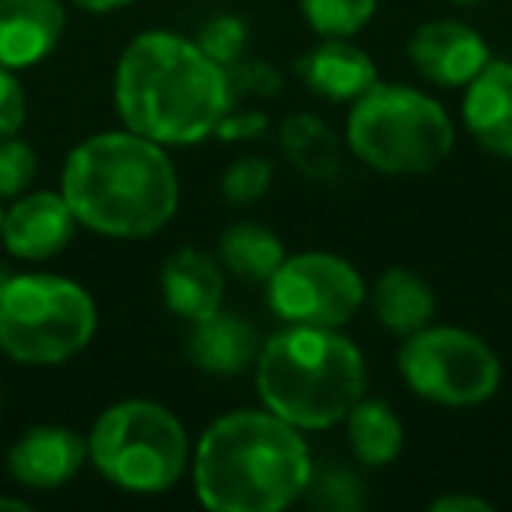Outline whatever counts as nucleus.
I'll return each mask as SVG.
<instances>
[{
    "instance_id": "423d86ee",
    "label": "nucleus",
    "mask_w": 512,
    "mask_h": 512,
    "mask_svg": "<svg viewBox=\"0 0 512 512\" xmlns=\"http://www.w3.org/2000/svg\"><path fill=\"white\" fill-rule=\"evenodd\" d=\"M95 302L57 274L0 278V351L25 365H57L95 337Z\"/></svg>"
},
{
    "instance_id": "cd10ccee",
    "label": "nucleus",
    "mask_w": 512,
    "mask_h": 512,
    "mask_svg": "<svg viewBox=\"0 0 512 512\" xmlns=\"http://www.w3.org/2000/svg\"><path fill=\"white\" fill-rule=\"evenodd\" d=\"M267 130V116L264 113H239V116H228L218 123L214 134L218 137H228V141H242V137H256Z\"/></svg>"
},
{
    "instance_id": "39448f33",
    "label": "nucleus",
    "mask_w": 512,
    "mask_h": 512,
    "mask_svg": "<svg viewBox=\"0 0 512 512\" xmlns=\"http://www.w3.org/2000/svg\"><path fill=\"white\" fill-rule=\"evenodd\" d=\"M446 109L407 85H376L355 99L348 144L365 165L386 176H418L442 165L453 151Z\"/></svg>"
},
{
    "instance_id": "f8f14e48",
    "label": "nucleus",
    "mask_w": 512,
    "mask_h": 512,
    "mask_svg": "<svg viewBox=\"0 0 512 512\" xmlns=\"http://www.w3.org/2000/svg\"><path fill=\"white\" fill-rule=\"evenodd\" d=\"M85 460H88V442L64 425L29 428L8 453V467L15 474V481L39 491L67 484L85 467Z\"/></svg>"
},
{
    "instance_id": "0eeeda50",
    "label": "nucleus",
    "mask_w": 512,
    "mask_h": 512,
    "mask_svg": "<svg viewBox=\"0 0 512 512\" xmlns=\"http://www.w3.org/2000/svg\"><path fill=\"white\" fill-rule=\"evenodd\" d=\"M88 456L106 481L134 495L176 488L190 460V442L172 411L155 400H123L92 428Z\"/></svg>"
},
{
    "instance_id": "f3484780",
    "label": "nucleus",
    "mask_w": 512,
    "mask_h": 512,
    "mask_svg": "<svg viewBox=\"0 0 512 512\" xmlns=\"http://www.w3.org/2000/svg\"><path fill=\"white\" fill-rule=\"evenodd\" d=\"M260 355V334L239 313H211L193 323L190 362L211 376H235L246 372Z\"/></svg>"
},
{
    "instance_id": "b1692460",
    "label": "nucleus",
    "mask_w": 512,
    "mask_h": 512,
    "mask_svg": "<svg viewBox=\"0 0 512 512\" xmlns=\"http://www.w3.org/2000/svg\"><path fill=\"white\" fill-rule=\"evenodd\" d=\"M36 151L15 134L0 137V197H18L36 179Z\"/></svg>"
},
{
    "instance_id": "5701e85b",
    "label": "nucleus",
    "mask_w": 512,
    "mask_h": 512,
    "mask_svg": "<svg viewBox=\"0 0 512 512\" xmlns=\"http://www.w3.org/2000/svg\"><path fill=\"white\" fill-rule=\"evenodd\" d=\"M274 179V165L264 155H246L232 162L221 176V193L232 204H253L256 197H264L267 186Z\"/></svg>"
},
{
    "instance_id": "393cba45",
    "label": "nucleus",
    "mask_w": 512,
    "mask_h": 512,
    "mask_svg": "<svg viewBox=\"0 0 512 512\" xmlns=\"http://www.w3.org/2000/svg\"><path fill=\"white\" fill-rule=\"evenodd\" d=\"M242 43H246V25L232 15H221V18H214V22H207L204 32H200V39H197L200 50H204L211 60H218L221 67H228V64L239 60Z\"/></svg>"
},
{
    "instance_id": "1a4fd4ad",
    "label": "nucleus",
    "mask_w": 512,
    "mask_h": 512,
    "mask_svg": "<svg viewBox=\"0 0 512 512\" xmlns=\"http://www.w3.org/2000/svg\"><path fill=\"white\" fill-rule=\"evenodd\" d=\"M267 302L285 323L344 327L365 302V281L334 253L285 256L267 281Z\"/></svg>"
},
{
    "instance_id": "7ed1b4c3",
    "label": "nucleus",
    "mask_w": 512,
    "mask_h": 512,
    "mask_svg": "<svg viewBox=\"0 0 512 512\" xmlns=\"http://www.w3.org/2000/svg\"><path fill=\"white\" fill-rule=\"evenodd\" d=\"M64 197L78 225L109 239H144L176 214L179 179L151 137L95 134L67 158Z\"/></svg>"
},
{
    "instance_id": "7c9ffc66",
    "label": "nucleus",
    "mask_w": 512,
    "mask_h": 512,
    "mask_svg": "<svg viewBox=\"0 0 512 512\" xmlns=\"http://www.w3.org/2000/svg\"><path fill=\"white\" fill-rule=\"evenodd\" d=\"M29 505L18 502V498H0V512H25Z\"/></svg>"
},
{
    "instance_id": "6e6552de",
    "label": "nucleus",
    "mask_w": 512,
    "mask_h": 512,
    "mask_svg": "<svg viewBox=\"0 0 512 512\" xmlns=\"http://www.w3.org/2000/svg\"><path fill=\"white\" fill-rule=\"evenodd\" d=\"M397 365L418 397L442 407H477L495 397L502 383L495 351L460 327H421L407 334Z\"/></svg>"
},
{
    "instance_id": "412c9836",
    "label": "nucleus",
    "mask_w": 512,
    "mask_h": 512,
    "mask_svg": "<svg viewBox=\"0 0 512 512\" xmlns=\"http://www.w3.org/2000/svg\"><path fill=\"white\" fill-rule=\"evenodd\" d=\"M281 148L295 162V169H302L313 179H327L341 165V151H337L334 130L323 120L309 113H295L281 127Z\"/></svg>"
},
{
    "instance_id": "dca6fc26",
    "label": "nucleus",
    "mask_w": 512,
    "mask_h": 512,
    "mask_svg": "<svg viewBox=\"0 0 512 512\" xmlns=\"http://www.w3.org/2000/svg\"><path fill=\"white\" fill-rule=\"evenodd\" d=\"M162 299L183 320L197 323L221 309L225 299V278L214 256L200 249H176L162 267Z\"/></svg>"
},
{
    "instance_id": "a211bd4d",
    "label": "nucleus",
    "mask_w": 512,
    "mask_h": 512,
    "mask_svg": "<svg viewBox=\"0 0 512 512\" xmlns=\"http://www.w3.org/2000/svg\"><path fill=\"white\" fill-rule=\"evenodd\" d=\"M372 313L379 316L386 330L407 337L414 330L428 327L435 313V295L425 278L404 271V267H393L372 285Z\"/></svg>"
},
{
    "instance_id": "f03ea898",
    "label": "nucleus",
    "mask_w": 512,
    "mask_h": 512,
    "mask_svg": "<svg viewBox=\"0 0 512 512\" xmlns=\"http://www.w3.org/2000/svg\"><path fill=\"white\" fill-rule=\"evenodd\" d=\"M309 481L306 439L274 411L225 414L193 453L197 498L214 512H278L299 502Z\"/></svg>"
},
{
    "instance_id": "9b49d317",
    "label": "nucleus",
    "mask_w": 512,
    "mask_h": 512,
    "mask_svg": "<svg viewBox=\"0 0 512 512\" xmlns=\"http://www.w3.org/2000/svg\"><path fill=\"white\" fill-rule=\"evenodd\" d=\"M74 228H78V218H74L64 193L43 190L11 204V211L4 214L0 242L22 260H50L60 249H67V242L74 239Z\"/></svg>"
},
{
    "instance_id": "4be33fe9",
    "label": "nucleus",
    "mask_w": 512,
    "mask_h": 512,
    "mask_svg": "<svg viewBox=\"0 0 512 512\" xmlns=\"http://www.w3.org/2000/svg\"><path fill=\"white\" fill-rule=\"evenodd\" d=\"M302 15L320 36H355L376 15V0H302Z\"/></svg>"
},
{
    "instance_id": "aec40b11",
    "label": "nucleus",
    "mask_w": 512,
    "mask_h": 512,
    "mask_svg": "<svg viewBox=\"0 0 512 512\" xmlns=\"http://www.w3.org/2000/svg\"><path fill=\"white\" fill-rule=\"evenodd\" d=\"M218 260L242 281H271V274L285 260V246L267 225L242 221V225L225 228L218 242Z\"/></svg>"
},
{
    "instance_id": "9d476101",
    "label": "nucleus",
    "mask_w": 512,
    "mask_h": 512,
    "mask_svg": "<svg viewBox=\"0 0 512 512\" xmlns=\"http://www.w3.org/2000/svg\"><path fill=\"white\" fill-rule=\"evenodd\" d=\"M407 57L421 78L442 88L470 85L488 67V43L463 22H428L407 43Z\"/></svg>"
},
{
    "instance_id": "473e14b6",
    "label": "nucleus",
    "mask_w": 512,
    "mask_h": 512,
    "mask_svg": "<svg viewBox=\"0 0 512 512\" xmlns=\"http://www.w3.org/2000/svg\"><path fill=\"white\" fill-rule=\"evenodd\" d=\"M0 228H4V211H0Z\"/></svg>"
},
{
    "instance_id": "c85d7f7f",
    "label": "nucleus",
    "mask_w": 512,
    "mask_h": 512,
    "mask_svg": "<svg viewBox=\"0 0 512 512\" xmlns=\"http://www.w3.org/2000/svg\"><path fill=\"white\" fill-rule=\"evenodd\" d=\"M491 502L477 495H446V498H435L432 512H488Z\"/></svg>"
},
{
    "instance_id": "2eb2a0df",
    "label": "nucleus",
    "mask_w": 512,
    "mask_h": 512,
    "mask_svg": "<svg viewBox=\"0 0 512 512\" xmlns=\"http://www.w3.org/2000/svg\"><path fill=\"white\" fill-rule=\"evenodd\" d=\"M299 74L316 95L330 102H355L379 81L372 57L348 43V36H327V43L299 60Z\"/></svg>"
},
{
    "instance_id": "ddd939ff",
    "label": "nucleus",
    "mask_w": 512,
    "mask_h": 512,
    "mask_svg": "<svg viewBox=\"0 0 512 512\" xmlns=\"http://www.w3.org/2000/svg\"><path fill=\"white\" fill-rule=\"evenodd\" d=\"M60 0H0V64L22 71L57 50L64 36Z\"/></svg>"
},
{
    "instance_id": "bb28decb",
    "label": "nucleus",
    "mask_w": 512,
    "mask_h": 512,
    "mask_svg": "<svg viewBox=\"0 0 512 512\" xmlns=\"http://www.w3.org/2000/svg\"><path fill=\"white\" fill-rule=\"evenodd\" d=\"M25 92L18 85L15 71L0 64V137H11L25 123Z\"/></svg>"
},
{
    "instance_id": "2f4dec72",
    "label": "nucleus",
    "mask_w": 512,
    "mask_h": 512,
    "mask_svg": "<svg viewBox=\"0 0 512 512\" xmlns=\"http://www.w3.org/2000/svg\"><path fill=\"white\" fill-rule=\"evenodd\" d=\"M453 4H463V8H467V4H474V0H453Z\"/></svg>"
},
{
    "instance_id": "20e7f679",
    "label": "nucleus",
    "mask_w": 512,
    "mask_h": 512,
    "mask_svg": "<svg viewBox=\"0 0 512 512\" xmlns=\"http://www.w3.org/2000/svg\"><path fill=\"white\" fill-rule=\"evenodd\" d=\"M256 390L288 425L323 432L365 397L362 351L334 327L288 323L256 355Z\"/></svg>"
},
{
    "instance_id": "4468645a",
    "label": "nucleus",
    "mask_w": 512,
    "mask_h": 512,
    "mask_svg": "<svg viewBox=\"0 0 512 512\" xmlns=\"http://www.w3.org/2000/svg\"><path fill=\"white\" fill-rule=\"evenodd\" d=\"M463 120L474 141L498 158H512V64L488 60L463 95Z\"/></svg>"
},
{
    "instance_id": "c756f323",
    "label": "nucleus",
    "mask_w": 512,
    "mask_h": 512,
    "mask_svg": "<svg viewBox=\"0 0 512 512\" xmlns=\"http://www.w3.org/2000/svg\"><path fill=\"white\" fill-rule=\"evenodd\" d=\"M74 4H81V8H88V11H116V8H123V4H130V0H74Z\"/></svg>"
},
{
    "instance_id": "a878e982",
    "label": "nucleus",
    "mask_w": 512,
    "mask_h": 512,
    "mask_svg": "<svg viewBox=\"0 0 512 512\" xmlns=\"http://www.w3.org/2000/svg\"><path fill=\"white\" fill-rule=\"evenodd\" d=\"M306 495L313 498L316 505H327V509H355L362 502L358 495V481L348 474V470H330L320 481H309Z\"/></svg>"
},
{
    "instance_id": "f257e3e1",
    "label": "nucleus",
    "mask_w": 512,
    "mask_h": 512,
    "mask_svg": "<svg viewBox=\"0 0 512 512\" xmlns=\"http://www.w3.org/2000/svg\"><path fill=\"white\" fill-rule=\"evenodd\" d=\"M232 85L218 60L172 32H144L116 67V109L127 130L158 144H197L225 120Z\"/></svg>"
},
{
    "instance_id": "6ab92c4d",
    "label": "nucleus",
    "mask_w": 512,
    "mask_h": 512,
    "mask_svg": "<svg viewBox=\"0 0 512 512\" xmlns=\"http://www.w3.org/2000/svg\"><path fill=\"white\" fill-rule=\"evenodd\" d=\"M348 439L362 463H369V467H386V463H393L400 456L404 425H400V418L393 414L390 404L362 397L348 411Z\"/></svg>"
}]
</instances>
